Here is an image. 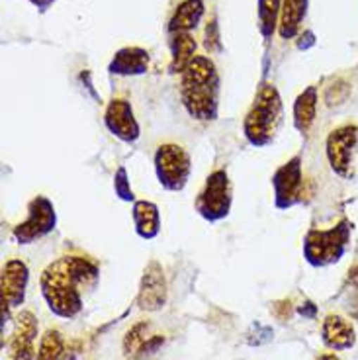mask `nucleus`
I'll list each match as a JSON object with an SVG mask.
<instances>
[{"label": "nucleus", "instance_id": "nucleus-1", "mask_svg": "<svg viewBox=\"0 0 358 360\" xmlns=\"http://www.w3.org/2000/svg\"><path fill=\"white\" fill-rule=\"evenodd\" d=\"M100 278L98 264L87 257H61L41 272V296L59 317L72 319L81 314L84 290H92Z\"/></svg>", "mask_w": 358, "mask_h": 360}, {"label": "nucleus", "instance_id": "nucleus-2", "mask_svg": "<svg viewBox=\"0 0 358 360\" xmlns=\"http://www.w3.org/2000/svg\"><path fill=\"white\" fill-rule=\"evenodd\" d=\"M180 100L190 117L198 122H214L219 108V72L214 61L196 55L182 72Z\"/></svg>", "mask_w": 358, "mask_h": 360}, {"label": "nucleus", "instance_id": "nucleus-3", "mask_svg": "<svg viewBox=\"0 0 358 360\" xmlns=\"http://www.w3.org/2000/svg\"><path fill=\"white\" fill-rule=\"evenodd\" d=\"M284 122V106L274 84L262 82L243 120V134L252 147H267L276 139Z\"/></svg>", "mask_w": 358, "mask_h": 360}, {"label": "nucleus", "instance_id": "nucleus-4", "mask_svg": "<svg viewBox=\"0 0 358 360\" xmlns=\"http://www.w3.org/2000/svg\"><path fill=\"white\" fill-rule=\"evenodd\" d=\"M350 243V224L340 219L331 229H312L304 239V257L312 266H329L343 259Z\"/></svg>", "mask_w": 358, "mask_h": 360}, {"label": "nucleus", "instance_id": "nucleus-5", "mask_svg": "<svg viewBox=\"0 0 358 360\" xmlns=\"http://www.w3.org/2000/svg\"><path fill=\"white\" fill-rule=\"evenodd\" d=\"M155 172L165 190L180 192L184 190L192 172V161L184 147L177 143H165L155 151Z\"/></svg>", "mask_w": 358, "mask_h": 360}, {"label": "nucleus", "instance_id": "nucleus-6", "mask_svg": "<svg viewBox=\"0 0 358 360\" xmlns=\"http://www.w3.org/2000/svg\"><path fill=\"white\" fill-rule=\"evenodd\" d=\"M233 204V188L229 174L225 171H214L206 179L204 188L196 198V212L206 221H219L229 216Z\"/></svg>", "mask_w": 358, "mask_h": 360}, {"label": "nucleus", "instance_id": "nucleus-7", "mask_svg": "<svg viewBox=\"0 0 358 360\" xmlns=\"http://www.w3.org/2000/svg\"><path fill=\"white\" fill-rule=\"evenodd\" d=\"M57 225L53 202L45 196H36L27 204V217L14 227V241L20 245H30L51 233Z\"/></svg>", "mask_w": 358, "mask_h": 360}, {"label": "nucleus", "instance_id": "nucleus-8", "mask_svg": "<svg viewBox=\"0 0 358 360\" xmlns=\"http://www.w3.org/2000/svg\"><path fill=\"white\" fill-rule=\"evenodd\" d=\"M325 153L333 171L343 179H350L358 153V126H340L333 129L325 143Z\"/></svg>", "mask_w": 358, "mask_h": 360}, {"label": "nucleus", "instance_id": "nucleus-9", "mask_svg": "<svg viewBox=\"0 0 358 360\" xmlns=\"http://www.w3.org/2000/svg\"><path fill=\"white\" fill-rule=\"evenodd\" d=\"M274 188V204L278 210H288L302 200L304 190V172H302V157L295 155L284 162L272 176Z\"/></svg>", "mask_w": 358, "mask_h": 360}, {"label": "nucleus", "instance_id": "nucleus-10", "mask_svg": "<svg viewBox=\"0 0 358 360\" xmlns=\"http://www.w3.org/2000/svg\"><path fill=\"white\" fill-rule=\"evenodd\" d=\"M27 280L30 270L27 264L20 259H10L2 266L0 276V288H2V317L4 321L8 319V311L12 307H18L26 300Z\"/></svg>", "mask_w": 358, "mask_h": 360}, {"label": "nucleus", "instance_id": "nucleus-11", "mask_svg": "<svg viewBox=\"0 0 358 360\" xmlns=\"http://www.w3.org/2000/svg\"><path fill=\"white\" fill-rule=\"evenodd\" d=\"M169 290L162 266L157 261H151L143 270V276L139 282L137 292V306L143 311H159L167 306Z\"/></svg>", "mask_w": 358, "mask_h": 360}, {"label": "nucleus", "instance_id": "nucleus-12", "mask_svg": "<svg viewBox=\"0 0 358 360\" xmlns=\"http://www.w3.org/2000/svg\"><path fill=\"white\" fill-rule=\"evenodd\" d=\"M104 126L110 134L124 143H134L139 139V124L135 120L132 104L126 98H114L108 102L104 112Z\"/></svg>", "mask_w": 358, "mask_h": 360}, {"label": "nucleus", "instance_id": "nucleus-13", "mask_svg": "<svg viewBox=\"0 0 358 360\" xmlns=\"http://www.w3.org/2000/svg\"><path fill=\"white\" fill-rule=\"evenodd\" d=\"M37 339V319L32 311H20L14 321V333L10 342V360H34Z\"/></svg>", "mask_w": 358, "mask_h": 360}, {"label": "nucleus", "instance_id": "nucleus-14", "mask_svg": "<svg viewBox=\"0 0 358 360\" xmlns=\"http://www.w3.org/2000/svg\"><path fill=\"white\" fill-rule=\"evenodd\" d=\"M321 339L327 349L331 351H347L357 345V333L354 327L345 317L337 314H329L323 319Z\"/></svg>", "mask_w": 358, "mask_h": 360}, {"label": "nucleus", "instance_id": "nucleus-15", "mask_svg": "<svg viewBox=\"0 0 358 360\" xmlns=\"http://www.w3.org/2000/svg\"><path fill=\"white\" fill-rule=\"evenodd\" d=\"M147 69H149V53L141 47H122L108 67L112 75H122V77L143 75Z\"/></svg>", "mask_w": 358, "mask_h": 360}, {"label": "nucleus", "instance_id": "nucleus-16", "mask_svg": "<svg viewBox=\"0 0 358 360\" xmlns=\"http://www.w3.org/2000/svg\"><path fill=\"white\" fill-rule=\"evenodd\" d=\"M134 225L135 233L141 239H155L161 231V212L157 204L149 200H135L134 202Z\"/></svg>", "mask_w": 358, "mask_h": 360}, {"label": "nucleus", "instance_id": "nucleus-17", "mask_svg": "<svg viewBox=\"0 0 358 360\" xmlns=\"http://www.w3.org/2000/svg\"><path fill=\"white\" fill-rule=\"evenodd\" d=\"M170 72H184L190 61L196 57V39L190 32L170 34Z\"/></svg>", "mask_w": 358, "mask_h": 360}, {"label": "nucleus", "instance_id": "nucleus-18", "mask_svg": "<svg viewBox=\"0 0 358 360\" xmlns=\"http://www.w3.org/2000/svg\"><path fill=\"white\" fill-rule=\"evenodd\" d=\"M307 14V0H282L278 34L282 39H292L300 32V26Z\"/></svg>", "mask_w": 358, "mask_h": 360}, {"label": "nucleus", "instance_id": "nucleus-19", "mask_svg": "<svg viewBox=\"0 0 358 360\" xmlns=\"http://www.w3.org/2000/svg\"><path fill=\"white\" fill-rule=\"evenodd\" d=\"M204 0H184L180 2L174 14L169 20V32L177 34V32H192L194 27L200 24V20L204 16Z\"/></svg>", "mask_w": 358, "mask_h": 360}, {"label": "nucleus", "instance_id": "nucleus-20", "mask_svg": "<svg viewBox=\"0 0 358 360\" xmlns=\"http://www.w3.org/2000/svg\"><path fill=\"white\" fill-rule=\"evenodd\" d=\"M317 86H307V89L295 98L294 102V126L300 134H307L309 127L314 126L317 117Z\"/></svg>", "mask_w": 358, "mask_h": 360}, {"label": "nucleus", "instance_id": "nucleus-21", "mask_svg": "<svg viewBox=\"0 0 358 360\" xmlns=\"http://www.w3.org/2000/svg\"><path fill=\"white\" fill-rule=\"evenodd\" d=\"M282 0H259V30L264 39H270L280 22Z\"/></svg>", "mask_w": 358, "mask_h": 360}, {"label": "nucleus", "instance_id": "nucleus-22", "mask_svg": "<svg viewBox=\"0 0 358 360\" xmlns=\"http://www.w3.org/2000/svg\"><path fill=\"white\" fill-rule=\"evenodd\" d=\"M65 356V339L57 329H49L39 341L36 360H63Z\"/></svg>", "mask_w": 358, "mask_h": 360}, {"label": "nucleus", "instance_id": "nucleus-23", "mask_svg": "<svg viewBox=\"0 0 358 360\" xmlns=\"http://www.w3.org/2000/svg\"><path fill=\"white\" fill-rule=\"evenodd\" d=\"M147 329H149L147 323H137L127 331L126 337H124V352H126V356L132 359V356H135L139 352V349L143 347L145 341L149 339V337H145Z\"/></svg>", "mask_w": 358, "mask_h": 360}, {"label": "nucleus", "instance_id": "nucleus-24", "mask_svg": "<svg viewBox=\"0 0 358 360\" xmlns=\"http://www.w3.org/2000/svg\"><path fill=\"white\" fill-rule=\"evenodd\" d=\"M114 190H116V196L124 202H135L134 190H132V184H129V179H127L126 167H120L116 171V176H114Z\"/></svg>", "mask_w": 358, "mask_h": 360}, {"label": "nucleus", "instance_id": "nucleus-25", "mask_svg": "<svg viewBox=\"0 0 358 360\" xmlns=\"http://www.w3.org/2000/svg\"><path fill=\"white\" fill-rule=\"evenodd\" d=\"M30 2H32V4H34L36 8L47 10V8H49V6H51V4H53L55 0H30Z\"/></svg>", "mask_w": 358, "mask_h": 360}, {"label": "nucleus", "instance_id": "nucleus-26", "mask_svg": "<svg viewBox=\"0 0 358 360\" xmlns=\"http://www.w3.org/2000/svg\"><path fill=\"white\" fill-rule=\"evenodd\" d=\"M319 360H339V356H337V354H333V352H327V354H321Z\"/></svg>", "mask_w": 358, "mask_h": 360}]
</instances>
